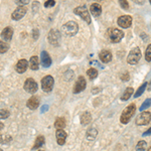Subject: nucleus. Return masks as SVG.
Here are the masks:
<instances>
[{
    "instance_id": "1",
    "label": "nucleus",
    "mask_w": 151,
    "mask_h": 151,
    "mask_svg": "<svg viewBox=\"0 0 151 151\" xmlns=\"http://www.w3.org/2000/svg\"><path fill=\"white\" fill-rule=\"evenodd\" d=\"M135 111H136V107H135V104H134V103L130 104L129 106H127L123 110L122 114H121L120 122L122 124H127L129 121L131 120V118L134 116Z\"/></svg>"
},
{
    "instance_id": "2",
    "label": "nucleus",
    "mask_w": 151,
    "mask_h": 151,
    "mask_svg": "<svg viewBox=\"0 0 151 151\" xmlns=\"http://www.w3.org/2000/svg\"><path fill=\"white\" fill-rule=\"evenodd\" d=\"M62 31L65 35L73 36L79 31V25L75 21H69V22L65 23L62 27Z\"/></svg>"
},
{
    "instance_id": "3",
    "label": "nucleus",
    "mask_w": 151,
    "mask_h": 151,
    "mask_svg": "<svg viewBox=\"0 0 151 151\" xmlns=\"http://www.w3.org/2000/svg\"><path fill=\"white\" fill-rule=\"evenodd\" d=\"M141 58V52L139 47H134L130 50L128 57H127V63L130 65L137 64Z\"/></svg>"
},
{
    "instance_id": "4",
    "label": "nucleus",
    "mask_w": 151,
    "mask_h": 151,
    "mask_svg": "<svg viewBox=\"0 0 151 151\" xmlns=\"http://www.w3.org/2000/svg\"><path fill=\"white\" fill-rule=\"evenodd\" d=\"M74 12L77 15H79L80 17H82L83 20H85L87 23H91V17H90L89 11H88L87 7L82 5V6H78L75 8Z\"/></svg>"
},
{
    "instance_id": "5",
    "label": "nucleus",
    "mask_w": 151,
    "mask_h": 151,
    "mask_svg": "<svg viewBox=\"0 0 151 151\" xmlns=\"http://www.w3.org/2000/svg\"><path fill=\"white\" fill-rule=\"evenodd\" d=\"M53 84H55V80L52 76H45L42 80H41V89L43 90V92H50L52 90Z\"/></svg>"
},
{
    "instance_id": "6",
    "label": "nucleus",
    "mask_w": 151,
    "mask_h": 151,
    "mask_svg": "<svg viewBox=\"0 0 151 151\" xmlns=\"http://www.w3.org/2000/svg\"><path fill=\"white\" fill-rule=\"evenodd\" d=\"M24 90H25L27 93L29 94H35L38 89V86H37V83H36L32 78H28L26 79L25 83H24Z\"/></svg>"
},
{
    "instance_id": "7",
    "label": "nucleus",
    "mask_w": 151,
    "mask_h": 151,
    "mask_svg": "<svg viewBox=\"0 0 151 151\" xmlns=\"http://www.w3.org/2000/svg\"><path fill=\"white\" fill-rule=\"evenodd\" d=\"M124 37V32L118 28H112L109 30V38L112 42H119Z\"/></svg>"
},
{
    "instance_id": "8",
    "label": "nucleus",
    "mask_w": 151,
    "mask_h": 151,
    "mask_svg": "<svg viewBox=\"0 0 151 151\" xmlns=\"http://www.w3.org/2000/svg\"><path fill=\"white\" fill-rule=\"evenodd\" d=\"M48 41H50V45H58L60 40V33L58 29H52V30L48 32Z\"/></svg>"
},
{
    "instance_id": "9",
    "label": "nucleus",
    "mask_w": 151,
    "mask_h": 151,
    "mask_svg": "<svg viewBox=\"0 0 151 151\" xmlns=\"http://www.w3.org/2000/svg\"><path fill=\"white\" fill-rule=\"evenodd\" d=\"M151 120V113L150 112H143L139 114V116L136 118V124L137 125H147Z\"/></svg>"
},
{
    "instance_id": "10",
    "label": "nucleus",
    "mask_w": 151,
    "mask_h": 151,
    "mask_svg": "<svg viewBox=\"0 0 151 151\" xmlns=\"http://www.w3.org/2000/svg\"><path fill=\"white\" fill-rule=\"evenodd\" d=\"M118 25L123 28H128L132 24V17L130 15H122L118 18Z\"/></svg>"
},
{
    "instance_id": "11",
    "label": "nucleus",
    "mask_w": 151,
    "mask_h": 151,
    "mask_svg": "<svg viewBox=\"0 0 151 151\" xmlns=\"http://www.w3.org/2000/svg\"><path fill=\"white\" fill-rule=\"evenodd\" d=\"M86 86H87V82H86V80H85V78L79 77V79H78L77 82H76V85L74 88V93L75 94L81 93V92H83L85 89H86Z\"/></svg>"
},
{
    "instance_id": "12",
    "label": "nucleus",
    "mask_w": 151,
    "mask_h": 151,
    "mask_svg": "<svg viewBox=\"0 0 151 151\" xmlns=\"http://www.w3.org/2000/svg\"><path fill=\"white\" fill-rule=\"evenodd\" d=\"M26 13V8L24 6H18L11 14V17L13 20H19L25 15Z\"/></svg>"
},
{
    "instance_id": "13",
    "label": "nucleus",
    "mask_w": 151,
    "mask_h": 151,
    "mask_svg": "<svg viewBox=\"0 0 151 151\" xmlns=\"http://www.w3.org/2000/svg\"><path fill=\"white\" fill-rule=\"evenodd\" d=\"M27 67H28L27 60L23 58V60H19L17 62V64L15 65V70L19 74H23V73L27 70Z\"/></svg>"
},
{
    "instance_id": "14",
    "label": "nucleus",
    "mask_w": 151,
    "mask_h": 151,
    "mask_svg": "<svg viewBox=\"0 0 151 151\" xmlns=\"http://www.w3.org/2000/svg\"><path fill=\"white\" fill-rule=\"evenodd\" d=\"M26 106H27L29 109H31V110L37 109L38 106H40V99H38V97H35V96L30 97V98L27 100Z\"/></svg>"
},
{
    "instance_id": "15",
    "label": "nucleus",
    "mask_w": 151,
    "mask_h": 151,
    "mask_svg": "<svg viewBox=\"0 0 151 151\" xmlns=\"http://www.w3.org/2000/svg\"><path fill=\"white\" fill-rule=\"evenodd\" d=\"M12 35H13V29L9 27V26H7L1 31V38L5 41H10Z\"/></svg>"
},
{
    "instance_id": "16",
    "label": "nucleus",
    "mask_w": 151,
    "mask_h": 151,
    "mask_svg": "<svg viewBox=\"0 0 151 151\" xmlns=\"http://www.w3.org/2000/svg\"><path fill=\"white\" fill-rule=\"evenodd\" d=\"M99 58H100V60H101V62L107 64V63H109L112 60V53L110 50H103L99 53Z\"/></svg>"
},
{
    "instance_id": "17",
    "label": "nucleus",
    "mask_w": 151,
    "mask_h": 151,
    "mask_svg": "<svg viewBox=\"0 0 151 151\" xmlns=\"http://www.w3.org/2000/svg\"><path fill=\"white\" fill-rule=\"evenodd\" d=\"M90 11H91L92 15L95 17H98L102 13V7L99 3H93L90 6Z\"/></svg>"
},
{
    "instance_id": "18",
    "label": "nucleus",
    "mask_w": 151,
    "mask_h": 151,
    "mask_svg": "<svg viewBox=\"0 0 151 151\" xmlns=\"http://www.w3.org/2000/svg\"><path fill=\"white\" fill-rule=\"evenodd\" d=\"M55 136H57L58 144L64 145L65 142V139H67V133H65L64 130H58L57 133H55Z\"/></svg>"
},
{
    "instance_id": "19",
    "label": "nucleus",
    "mask_w": 151,
    "mask_h": 151,
    "mask_svg": "<svg viewBox=\"0 0 151 151\" xmlns=\"http://www.w3.org/2000/svg\"><path fill=\"white\" fill-rule=\"evenodd\" d=\"M41 63H42V65L45 68H48L50 67V65H52V58H50V55L43 50L42 52H41Z\"/></svg>"
},
{
    "instance_id": "20",
    "label": "nucleus",
    "mask_w": 151,
    "mask_h": 151,
    "mask_svg": "<svg viewBox=\"0 0 151 151\" xmlns=\"http://www.w3.org/2000/svg\"><path fill=\"white\" fill-rule=\"evenodd\" d=\"M28 65L30 67V69L33 70H38V68H40V60H38V58L36 57V55L31 57L30 60H29Z\"/></svg>"
},
{
    "instance_id": "21",
    "label": "nucleus",
    "mask_w": 151,
    "mask_h": 151,
    "mask_svg": "<svg viewBox=\"0 0 151 151\" xmlns=\"http://www.w3.org/2000/svg\"><path fill=\"white\" fill-rule=\"evenodd\" d=\"M91 120H92V116L89 112H84V113L82 114V116H81L82 125H87V124H89L91 122Z\"/></svg>"
},
{
    "instance_id": "22",
    "label": "nucleus",
    "mask_w": 151,
    "mask_h": 151,
    "mask_svg": "<svg viewBox=\"0 0 151 151\" xmlns=\"http://www.w3.org/2000/svg\"><path fill=\"white\" fill-rule=\"evenodd\" d=\"M97 134H98V131H97V129L90 128L89 130L87 131V133H86V137H87L88 140H94L95 138L97 137Z\"/></svg>"
},
{
    "instance_id": "23",
    "label": "nucleus",
    "mask_w": 151,
    "mask_h": 151,
    "mask_svg": "<svg viewBox=\"0 0 151 151\" xmlns=\"http://www.w3.org/2000/svg\"><path fill=\"white\" fill-rule=\"evenodd\" d=\"M55 127L58 130H63L65 127V118H58L55 122Z\"/></svg>"
},
{
    "instance_id": "24",
    "label": "nucleus",
    "mask_w": 151,
    "mask_h": 151,
    "mask_svg": "<svg viewBox=\"0 0 151 151\" xmlns=\"http://www.w3.org/2000/svg\"><path fill=\"white\" fill-rule=\"evenodd\" d=\"M45 143V137H43L42 135H40L37 138H36V140H35V146H33V149H37V148H40L41 147L43 144Z\"/></svg>"
},
{
    "instance_id": "25",
    "label": "nucleus",
    "mask_w": 151,
    "mask_h": 151,
    "mask_svg": "<svg viewBox=\"0 0 151 151\" xmlns=\"http://www.w3.org/2000/svg\"><path fill=\"white\" fill-rule=\"evenodd\" d=\"M133 92H134V89L132 87L127 88V89L125 90V92H124L122 98H121V99H122V101H127V100L131 97V95L133 94Z\"/></svg>"
},
{
    "instance_id": "26",
    "label": "nucleus",
    "mask_w": 151,
    "mask_h": 151,
    "mask_svg": "<svg viewBox=\"0 0 151 151\" xmlns=\"http://www.w3.org/2000/svg\"><path fill=\"white\" fill-rule=\"evenodd\" d=\"M146 87H147V82H144L142 85L139 87V89L137 90V92H136L135 94H134V98H138V97H140L141 95L143 94V92L145 91Z\"/></svg>"
},
{
    "instance_id": "27",
    "label": "nucleus",
    "mask_w": 151,
    "mask_h": 151,
    "mask_svg": "<svg viewBox=\"0 0 151 151\" xmlns=\"http://www.w3.org/2000/svg\"><path fill=\"white\" fill-rule=\"evenodd\" d=\"M87 75L91 80H94L98 77V70L96 69H94V68H91V69H89L87 70Z\"/></svg>"
},
{
    "instance_id": "28",
    "label": "nucleus",
    "mask_w": 151,
    "mask_h": 151,
    "mask_svg": "<svg viewBox=\"0 0 151 151\" xmlns=\"http://www.w3.org/2000/svg\"><path fill=\"white\" fill-rule=\"evenodd\" d=\"M146 146H147V143L145 141L141 140L136 145V151H144L146 149Z\"/></svg>"
},
{
    "instance_id": "29",
    "label": "nucleus",
    "mask_w": 151,
    "mask_h": 151,
    "mask_svg": "<svg viewBox=\"0 0 151 151\" xmlns=\"http://www.w3.org/2000/svg\"><path fill=\"white\" fill-rule=\"evenodd\" d=\"M8 48H9V45H7L6 42H4V41L0 40V53L6 52L7 50H8Z\"/></svg>"
},
{
    "instance_id": "30",
    "label": "nucleus",
    "mask_w": 151,
    "mask_h": 151,
    "mask_svg": "<svg viewBox=\"0 0 151 151\" xmlns=\"http://www.w3.org/2000/svg\"><path fill=\"white\" fill-rule=\"evenodd\" d=\"M151 106V99H147L144 101V103L142 104V106L140 107V111L142 112L143 110H145V109L149 108V107Z\"/></svg>"
},
{
    "instance_id": "31",
    "label": "nucleus",
    "mask_w": 151,
    "mask_h": 151,
    "mask_svg": "<svg viewBox=\"0 0 151 151\" xmlns=\"http://www.w3.org/2000/svg\"><path fill=\"white\" fill-rule=\"evenodd\" d=\"M145 58L147 62H151V45H149L146 48V52H145Z\"/></svg>"
},
{
    "instance_id": "32",
    "label": "nucleus",
    "mask_w": 151,
    "mask_h": 151,
    "mask_svg": "<svg viewBox=\"0 0 151 151\" xmlns=\"http://www.w3.org/2000/svg\"><path fill=\"white\" fill-rule=\"evenodd\" d=\"M9 115H10V113L8 110H4V109L0 110V119H6L7 117H9Z\"/></svg>"
},
{
    "instance_id": "33",
    "label": "nucleus",
    "mask_w": 151,
    "mask_h": 151,
    "mask_svg": "<svg viewBox=\"0 0 151 151\" xmlns=\"http://www.w3.org/2000/svg\"><path fill=\"white\" fill-rule=\"evenodd\" d=\"M119 4L121 5V7H122L123 9H125V10H127V9L129 8V4L127 1H125V0H121V1H119Z\"/></svg>"
},
{
    "instance_id": "34",
    "label": "nucleus",
    "mask_w": 151,
    "mask_h": 151,
    "mask_svg": "<svg viewBox=\"0 0 151 151\" xmlns=\"http://www.w3.org/2000/svg\"><path fill=\"white\" fill-rule=\"evenodd\" d=\"M129 79H130V76H129L128 73H125V74H123L121 76V80H122L123 82H127Z\"/></svg>"
},
{
    "instance_id": "35",
    "label": "nucleus",
    "mask_w": 151,
    "mask_h": 151,
    "mask_svg": "<svg viewBox=\"0 0 151 151\" xmlns=\"http://www.w3.org/2000/svg\"><path fill=\"white\" fill-rule=\"evenodd\" d=\"M53 5H55V1H53V0H50V1H47L45 3V7H50V6H53Z\"/></svg>"
},
{
    "instance_id": "36",
    "label": "nucleus",
    "mask_w": 151,
    "mask_h": 151,
    "mask_svg": "<svg viewBox=\"0 0 151 151\" xmlns=\"http://www.w3.org/2000/svg\"><path fill=\"white\" fill-rule=\"evenodd\" d=\"M28 0H24V1H21V0H18V1H16V4H18V5L22 6L24 4H28Z\"/></svg>"
},
{
    "instance_id": "37",
    "label": "nucleus",
    "mask_w": 151,
    "mask_h": 151,
    "mask_svg": "<svg viewBox=\"0 0 151 151\" xmlns=\"http://www.w3.org/2000/svg\"><path fill=\"white\" fill-rule=\"evenodd\" d=\"M38 35H40L38 30H37V29H35V30H33V38H35V40H37Z\"/></svg>"
},
{
    "instance_id": "38",
    "label": "nucleus",
    "mask_w": 151,
    "mask_h": 151,
    "mask_svg": "<svg viewBox=\"0 0 151 151\" xmlns=\"http://www.w3.org/2000/svg\"><path fill=\"white\" fill-rule=\"evenodd\" d=\"M147 135H151V128L148 129L147 131H145V132L143 133V136H147Z\"/></svg>"
},
{
    "instance_id": "39",
    "label": "nucleus",
    "mask_w": 151,
    "mask_h": 151,
    "mask_svg": "<svg viewBox=\"0 0 151 151\" xmlns=\"http://www.w3.org/2000/svg\"><path fill=\"white\" fill-rule=\"evenodd\" d=\"M3 127H4L3 123H1V122H0V131H1V130H2V129H3Z\"/></svg>"
},
{
    "instance_id": "40",
    "label": "nucleus",
    "mask_w": 151,
    "mask_h": 151,
    "mask_svg": "<svg viewBox=\"0 0 151 151\" xmlns=\"http://www.w3.org/2000/svg\"><path fill=\"white\" fill-rule=\"evenodd\" d=\"M148 90H149V91H151V83L149 84V88H148Z\"/></svg>"
},
{
    "instance_id": "41",
    "label": "nucleus",
    "mask_w": 151,
    "mask_h": 151,
    "mask_svg": "<svg viewBox=\"0 0 151 151\" xmlns=\"http://www.w3.org/2000/svg\"><path fill=\"white\" fill-rule=\"evenodd\" d=\"M0 143H2V137L0 136Z\"/></svg>"
},
{
    "instance_id": "42",
    "label": "nucleus",
    "mask_w": 151,
    "mask_h": 151,
    "mask_svg": "<svg viewBox=\"0 0 151 151\" xmlns=\"http://www.w3.org/2000/svg\"><path fill=\"white\" fill-rule=\"evenodd\" d=\"M147 151H151V147H150V148H148V150H147Z\"/></svg>"
},
{
    "instance_id": "43",
    "label": "nucleus",
    "mask_w": 151,
    "mask_h": 151,
    "mask_svg": "<svg viewBox=\"0 0 151 151\" xmlns=\"http://www.w3.org/2000/svg\"><path fill=\"white\" fill-rule=\"evenodd\" d=\"M0 151H3V150H2V149H0Z\"/></svg>"
},
{
    "instance_id": "44",
    "label": "nucleus",
    "mask_w": 151,
    "mask_h": 151,
    "mask_svg": "<svg viewBox=\"0 0 151 151\" xmlns=\"http://www.w3.org/2000/svg\"><path fill=\"white\" fill-rule=\"evenodd\" d=\"M38 151H43V150H38Z\"/></svg>"
},
{
    "instance_id": "45",
    "label": "nucleus",
    "mask_w": 151,
    "mask_h": 151,
    "mask_svg": "<svg viewBox=\"0 0 151 151\" xmlns=\"http://www.w3.org/2000/svg\"><path fill=\"white\" fill-rule=\"evenodd\" d=\"M150 4H151V0H150Z\"/></svg>"
}]
</instances>
